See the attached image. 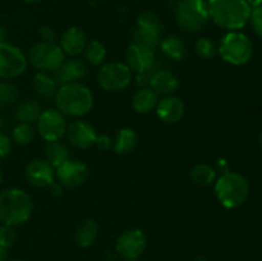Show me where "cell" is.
Returning a JSON list of instances; mask_svg holds the SVG:
<instances>
[{
	"mask_svg": "<svg viewBox=\"0 0 262 261\" xmlns=\"http://www.w3.org/2000/svg\"><path fill=\"white\" fill-rule=\"evenodd\" d=\"M33 202L25 189L9 187L0 192V223L10 227H19L30 220Z\"/></svg>",
	"mask_w": 262,
	"mask_h": 261,
	"instance_id": "cell-1",
	"label": "cell"
},
{
	"mask_svg": "<svg viewBox=\"0 0 262 261\" xmlns=\"http://www.w3.org/2000/svg\"><path fill=\"white\" fill-rule=\"evenodd\" d=\"M54 100L56 109L61 114L72 118L84 117L94 106V94L81 82L59 86Z\"/></svg>",
	"mask_w": 262,
	"mask_h": 261,
	"instance_id": "cell-2",
	"label": "cell"
},
{
	"mask_svg": "<svg viewBox=\"0 0 262 261\" xmlns=\"http://www.w3.org/2000/svg\"><path fill=\"white\" fill-rule=\"evenodd\" d=\"M210 19L229 31H239L247 25L251 7L246 0H206Z\"/></svg>",
	"mask_w": 262,
	"mask_h": 261,
	"instance_id": "cell-3",
	"label": "cell"
},
{
	"mask_svg": "<svg viewBox=\"0 0 262 261\" xmlns=\"http://www.w3.org/2000/svg\"><path fill=\"white\" fill-rule=\"evenodd\" d=\"M215 196L227 209H235L246 202L250 194V183L245 176L235 171H225L215 181Z\"/></svg>",
	"mask_w": 262,
	"mask_h": 261,
	"instance_id": "cell-4",
	"label": "cell"
},
{
	"mask_svg": "<svg viewBox=\"0 0 262 261\" xmlns=\"http://www.w3.org/2000/svg\"><path fill=\"white\" fill-rule=\"evenodd\" d=\"M176 20L186 33H199L210 20L206 0H179L176 5Z\"/></svg>",
	"mask_w": 262,
	"mask_h": 261,
	"instance_id": "cell-5",
	"label": "cell"
},
{
	"mask_svg": "<svg viewBox=\"0 0 262 261\" xmlns=\"http://www.w3.org/2000/svg\"><path fill=\"white\" fill-rule=\"evenodd\" d=\"M217 55L232 66H243L253 55L252 41L239 31H229L217 44Z\"/></svg>",
	"mask_w": 262,
	"mask_h": 261,
	"instance_id": "cell-6",
	"label": "cell"
},
{
	"mask_svg": "<svg viewBox=\"0 0 262 261\" xmlns=\"http://www.w3.org/2000/svg\"><path fill=\"white\" fill-rule=\"evenodd\" d=\"M27 60L38 72L54 74L66 60V54L56 42L41 41L31 46Z\"/></svg>",
	"mask_w": 262,
	"mask_h": 261,
	"instance_id": "cell-7",
	"label": "cell"
},
{
	"mask_svg": "<svg viewBox=\"0 0 262 261\" xmlns=\"http://www.w3.org/2000/svg\"><path fill=\"white\" fill-rule=\"evenodd\" d=\"M133 79V72L125 63L110 61L100 68L97 81L100 87L107 92H118L127 89Z\"/></svg>",
	"mask_w": 262,
	"mask_h": 261,
	"instance_id": "cell-8",
	"label": "cell"
},
{
	"mask_svg": "<svg viewBox=\"0 0 262 261\" xmlns=\"http://www.w3.org/2000/svg\"><path fill=\"white\" fill-rule=\"evenodd\" d=\"M163 31V23L155 13L142 12L137 17L136 27L132 32L133 42L155 49L160 45Z\"/></svg>",
	"mask_w": 262,
	"mask_h": 261,
	"instance_id": "cell-9",
	"label": "cell"
},
{
	"mask_svg": "<svg viewBox=\"0 0 262 261\" xmlns=\"http://www.w3.org/2000/svg\"><path fill=\"white\" fill-rule=\"evenodd\" d=\"M27 66V56L18 46L9 42L0 45V78H17L25 73Z\"/></svg>",
	"mask_w": 262,
	"mask_h": 261,
	"instance_id": "cell-10",
	"label": "cell"
},
{
	"mask_svg": "<svg viewBox=\"0 0 262 261\" xmlns=\"http://www.w3.org/2000/svg\"><path fill=\"white\" fill-rule=\"evenodd\" d=\"M36 125L42 140L46 142H55L66 136L68 123L66 115L61 114L58 109H46L42 110Z\"/></svg>",
	"mask_w": 262,
	"mask_h": 261,
	"instance_id": "cell-11",
	"label": "cell"
},
{
	"mask_svg": "<svg viewBox=\"0 0 262 261\" xmlns=\"http://www.w3.org/2000/svg\"><path fill=\"white\" fill-rule=\"evenodd\" d=\"M147 247V238L138 228L124 230L115 242V251L124 260H135L143 255Z\"/></svg>",
	"mask_w": 262,
	"mask_h": 261,
	"instance_id": "cell-12",
	"label": "cell"
},
{
	"mask_svg": "<svg viewBox=\"0 0 262 261\" xmlns=\"http://www.w3.org/2000/svg\"><path fill=\"white\" fill-rule=\"evenodd\" d=\"M89 177V168L82 161L71 159L64 161L55 169V179L61 187L77 188L86 182Z\"/></svg>",
	"mask_w": 262,
	"mask_h": 261,
	"instance_id": "cell-13",
	"label": "cell"
},
{
	"mask_svg": "<svg viewBox=\"0 0 262 261\" xmlns=\"http://www.w3.org/2000/svg\"><path fill=\"white\" fill-rule=\"evenodd\" d=\"M125 64L137 74H150L155 66L154 49L141 44H130L125 53Z\"/></svg>",
	"mask_w": 262,
	"mask_h": 261,
	"instance_id": "cell-14",
	"label": "cell"
},
{
	"mask_svg": "<svg viewBox=\"0 0 262 261\" xmlns=\"http://www.w3.org/2000/svg\"><path fill=\"white\" fill-rule=\"evenodd\" d=\"M26 179L36 188H49L55 182V168L45 159H33L25 169Z\"/></svg>",
	"mask_w": 262,
	"mask_h": 261,
	"instance_id": "cell-15",
	"label": "cell"
},
{
	"mask_svg": "<svg viewBox=\"0 0 262 261\" xmlns=\"http://www.w3.org/2000/svg\"><path fill=\"white\" fill-rule=\"evenodd\" d=\"M67 140L73 147L79 150H87L95 145L97 133L89 122L82 119L73 120L67 127Z\"/></svg>",
	"mask_w": 262,
	"mask_h": 261,
	"instance_id": "cell-16",
	"label": "cell"
},
{
	"mask_svg": "<svg viewBox=\"0 0 262 261\" xmlns=\"http://www.w3.org/2000/svg\"><path fill=\"white\" fill-rule=\"evenodd\" d=\"M155 112L161 122L173 124V123L179 122L183 118L184 112H186V105L182 101V99H179L176 95H168V96H163V99L159 100Z\"/></svg>",
	"mask_w": 262,
	"mask_h": 261,
	"instance_id": "cell-17",
	"label": "cell"
},
{
	"mask_svg": "<svg viewBox=\"0 0 262 261\" xmlns=\"http://www.w3.org/2000/svg\"><path fill=\"white\" fill-rule=\"evenodd\" d=\"M87 44H89V38H87L86 32L81 27L72 26L63 32L59 46L66 55L73 58V56H78L83 53Z\"/></svg>",
	"mask_w": 262,
	"mask_h": 261,
	"instance_id": "cell-18",
	"label": "cell"
},
{
	"mask_svg": "<svg viewBox=\"0 0 262 261\" xmlns=\"http://www.w3.org/2000/svg\"><path fill=\"white\" fill-rule=\"evenodd\" d=\"M87 74V64L82 59L73 56L71 59H66L60 68L54 73L56 82L59 84H68L81 82Z\"/></svg>",
	"mask_w": 262,
	"mask_h": 261,
	"instance_id": "cell-19",
	"label": "cell"
},
{
	"mask_svg": "<svg viewBox=\"0 0 262 261\" xmlns=\"http://www.w3.org/2000/svg\"><path fill=\"white\" fill-rule=\"evenodd\" d=\"M148 84L158 95L168 96V95H174V92L178 90L179 78L177 74L168 69H156L150 74Z\"/></svg>",
	"mask_w": 262,
	"mask_h": 261,
	"instance_id": "cell-20",
	"label": "cell"
},
{
	"mask_svg": "<svg viewBox=\"0 0 262 261\" xmlns=\"http://www.w3.org/2000/svg\"><path fill=\"white\" fill-rule=\"evenodd\" d=\"M158 101L159 95L151 87H142L133 95L132 106L138 114H148L155 110Z\"/></svg>",
	"mask_w": 262,
	"mask_h": 261,
	"instance_id": "cell-21",
	"label": "cell"
},
{
	"mask_svg": "<svg viewBox=\"0 0 262 261\" xmlns=\"http://www.w3.org/2000/svg\"><path fill=\"white\" fill-rule=\"evenodd\" d=\"M99 235V225L94 219H84L77 227L74 232V241L77 246L82 248H87L94 245Z\"/></svg>",
	"mask_w": 262,
	"mask_h": 261,
	"instance_id": "cell-22",
	"label": "cell"
},
{
	"mask_svg": "<svg viewBox=\"0 0 262 261\" xmlns=\"http://www.w3.org/2000/svg\"><path fill=\"white\" fill-rule=\"evenodd\" d=\"M138 136L132 128H122L113 138V150L117 155H128L136 148Z\"/></svg>",
	"mask_w": 262,
	"mask_h": 261,
	"instance_id": "cell-23",
	"label": "cell"
},
{
	"mask_svg": "<svg viewBox=\"0 0 262 261\" xmlns=\"http://www.w3.org/2000/svg\"><path fill=\"white\" fill-rule=\"evenodd\" d=\"M160 48L166 58L174 61H181L187 55V45L179 36L170 35L160 41Z\"/></svg>",
	"mask_w": 262,
	"mask_h": 261,
	"instance_id": "cell-24",
	"label": "cell"
},
{
	"mask_svg": "<svg viewBox=\"0 0 262 261\" xmlns=\"http://www.w3.org/2000/svg\"><path fill=\"white\" fill-rule=\"evenodd\" d=\"M58 84L59 83L56 82L53 73H46V72H37L32 79V86L36 94L41 97H45V99L55 96L59 89Z\"/></svg>",
	"mask_w": 262,
	"mask_h": 261,
	"instance_id": "cell-25",
	"label": "cell"
},
{
	"mask_svg": "<svg viewBox=\"0 0 262 261\" xmlns=\"http://www.w3.org/2000/svg\"><path fill=\"white\" fill-rule=\"evenodd\" d=\"M41 113H42V107H41L40 102L32 99L25 100L15 107L14 118L19 123H28V124L33 125L35 123H37Z\"/></svg>",
	"mask_w": 262,
	"mask_h": 261,
	"instance_id": "cell-26",
	"label": "cell"
},
{
	"mask_svg": "<svg viewBox=\"0 0 262 261\" xmlns=\"http://www.w3.org/2000/svg\"><path fill=\"white\" fill-rule=\"evenodd\" d=\"M69 159V150L64 143L60 141L55 142H48L45 147V160H48L54 168H58L59 165Z\"/></svg>",
	"mask_w": 262,
	"mask_h": 261,
	"instance_id": "cell-27",
	"label": "cell"
},
{
	"mask_svg": "<svg viewBox=\"0 0 262 261\" xmlns=\"http://www.w3.org/2000/svg\"><path fill=\"white\" fill-rule=\"evenodd\" d=\"M191 179L197 186H210L216 179V170L209 164H197L191 169Z\"/></svg>",
	"mask_w": 262,
	"mask_h": 261,
	"instance_id": "cell-28",
	"label": "cell"
},
{
	"mask_svg": "<svg viewBox=\"0 0 262 261\" xmlns=\"http://www.w3.org/2000/svg\"><path fill=\"white\" fill-rule=\"evenodd\" d=\"M83 53H84V59H86L87 63L91 64V66L94 67L101 66V64L105 61V59H106V55H107V51H106V48H105V45L97 40L89 41V44H87Z\"/></svg>",
	"mask_w": 262,
	"mask_h": 261,
	"instance_id": "cell-29",
	"label": "cell"
},
{
	"mask_svg": "<svg viewBox=\"0 0 262 261\" xmlns=\"http://www.w3.org/2000/svg\"><path fill=\"white\" fill-rule=\"evenodd\" d=\"M35 128H33L32 124H28V123H18V125H15L12 130L13 142L20 146L30 145L35 140Z\"/></svg>",
	"mask_w": 262,
	"mask_h": 261,
	"instance_id": "cell-30",
	"label": "cell"
},
{
	"mask_svg": "<svg viewBox=\"0 0 262 261\" xmlns=\"http://www.w3.org/2000/svg\"><path fill=\"white\" fill-rule=\"evenodd\" d=\"M197 56L204 60H210L217 55V44L210 37H200L194 44Z\"/></svg>",
	"mask_w": 262,
	"mask_h": 261,
	"instance_id": "cell-31",
	"label": "cell"
},
{
	"mask_svg": "<svg viewBox=\"0 0 262 261\" xmlns=\"http://www.w3.org/2000/svg\"><path fill=\"white\" fill-rule=\"evenodd\" d=\"M19 97V89L9 81L0 82V107L9 106L17 102Z\"/></svg>",
	"mask_w": 262,
	"mask_h": 261,
	"instance_id": "cell-32",
	"label": "cell"
},
{
	"mask_svg": "<svg viewBox=\"0 0 262 261\" xmlns=\"http://www.w3.org/2000/svg\"><path fill=\"white\" fill-rule=\"evenodd\" d=\"M17 230L14 227H10V225H0V247L4 248H10L14 246V243L17 242Z\"/></svg>",
	"mask_w": 262,
	"mask_h": 261,
	"instance_id": "cell-33",
	"label": "cell"
},
{
	"mask_svg": "<svg viewBox=\"0 0 262 261\" xmlns=\"http://www.w3.org/2000/svg\"><path fill=\"white\" fill-rule=\"evenodd\" d=\"M248 22L251 23L253 32L262 38V5L251 8V14Z\"/></svg>",
	"mask_w": 262,
	"mask_h": 261,
	"instance_id": "cell-34",
	"label": "cell"
},
{
	"mask_svg": "<svg viewBox=\"0 0 262 261\" xmlns=\"http://www.w3.org/2000/svg\"><path fill=\"white\" fill-rule=\"evenodd\" d=\"M10 150H12V140L2 130L0 132V159L7 158Z\"/></svg>",
	"mask_w": 262,
	"mask_h": 261,
	"instance_id": "cell-35",
	"label": "cell"
},
{
	"mask_svg": "<svg viewBox=\"0 0 262 261\" xmlns=\"http://www.w3.org/2000/svg\"><path fill=\"white\" fill-rule=\"evenodd\" d=\"M40 36L42 41L45 42H55L56 41V32L50 26H42L40 28Z\"/></svg>",
	"mask_w": 262,
	"mask_h": 261,
	"instance_id": "cell-36",
	"label": "cell"
},
{
	"mask_svg": "<svg viewBox=\"0 0 262 261\" xmlns=\"http://www.w3.org/2000/svg\"><path fill=\"white\" fill-rule=\"evenodd\" d=\"M95 145H96L97 147L100 148V150L107 151L113 146V140L109 137V136H106V135H100V136L97 135V138H96V142H95Z\"/></svg>",
	"mask_w": 262,
	"mask_h": 261,
	"instance_id": "cell-37",
	"label": "cell"
},
{
	"mask_svg": "<svg viewBox=\"0 0 262 261\" xmlns=\"http://www.w3.org/2000/svg\"><path fill=\"white\" fill-rule=\"evenodd\" d=\"M49 188L51 189L53 194H55V196H60V194H61V186L58 183V182H54V183L51 184Z\"/></svg>",
	"mask_w": 262,
	"mask_h": 261,
	"instance_id": "cell-38",
	"label": "cell"
},
{
	"mask_svg": "<svg viewBox=\"0 0 262 261\" xmlns=\"http://www.w3.org/2000/svg\"><path fill=\"white\" fill-rule=\"evenodd\" d=\"M7 36H8V33H7V30H5V27L4 26H2L0 25V45H2V44H4V42H7Z\"/></svg>",
	"mask_w": 262,
	"mask_h": 261,
	"instance_id": "cell-39",
	"label": "cell"
},
{
	"mask_svg": "<svg viewBox=\"0 0 262 261\" xmlns=\"http://www.w3.org/2000/svg\"><path fill=\"white\" fill-rule=\"evenodd\" d=\"M0 261H8V250L4 247H0Z\"/></svg>",
	"mask_w": 262,
	"mask_h": 261,
	"instance_id": "cell-40",
	"label": "cell"
},
{
	"mask_svg": "<svg viewBox=\"0 0 262 261\" xmlns=\"http://www.w3.org/2000/svg\"><path fill=\"white\" fill-rule=\"evenodd\" d=\"M247 2V4L250 5L251 8H255V7H258V5H262V0H246Z\"/></svg>",
	"mask_w": 262,
	"mask_h": 261,
	"instance_id": "cell-41",
	"label": "cell"
},
{
	"mask_svg": "<svg viewBox=\"0 0 262 261\" xmlns=\"http://www.w3.org/2000/svg\"><path fill=\"white\" fill-rule=\"evenodd\" d=\"M4 127H5V120H4V118L0 117V132L4 129Z\"/></svg>",
	"mask_w": 262,
	"mask_h": 261,
	"instance_id": "cell-42",
	"label": "cell"
},
{
	"mask_svg": "<svg viewBox=\"0 0 262 261\" xmlns=\"http://www.w3.org/2000/svg\"><path fill=\"white\" fill-rule=\"evenodd\" d=\"M194 261H207V260L205 257H201V256H200V257H197Z\"/></svg>",
	"mask_w": 262,
	"mask_h": 261,
	"instance_id": "cell-43",
	"label": "cell"
},
{
	"mask_svg": "<svg viewBox=\"0 0 262 261\" xmlns=\"http://www.w3.org/2000/svg\"><path fill=\"white\" fill-rule=\"evenodd\" d=\"M23 2H26V3H38L40 0H23Z\"/></svg>",
	"mask_w": 262,
	"mask_h": 261,
	"instance_id": "cell-44",
	"label": "cell"
},
{
	"mask_svg": "<svg viewBox=\"0 0 262 261\" xmlns=\"http://www.w3.org/2000/svg\"><path fill=\"white\" fill-rule=\"evenodd\" d=\"M260 145H261V147H262V132H261V135H260Z\"/></svg>",
	"mask_w": 262,
	"mask_h": 261,
	"instance_id": "cell-45",
	"label": "cell"
},
{
	"mask_svg": "<svg viewBox=\"0 0 262 261\" xmlns=\"http://www.w3.org/2000/svg\"><path fill=\"white\" fill-rule=\"evenodd\" d=\"M2 179H3V173L2 170H0V183H2Z\"/></svg>",
	"mask_w": 262,
	"mask_h": 261,
	"instance_id": "cell-46",
	"label": "cell"
},
{
	"mask_svg": "<svg viewBox=\"0 0 262 261\" xmlns=\"http://www.w3.org/2000/svg\"><path fill=\"white\" fill-rule=\"evenodd\" d=\"M125 261H142V260H140V258H135V260H125Z\"/></svg>",
	"mask_w": 262,
	"mask_h": 261,
	"instance_id": "cell-47",
	"label": "cell"
},
{
	"mask_svg": "<svg viewBox=\"0 0 262 261\" xmlns=\"http://www.w3.org/2000/svg\"><path fill=\"white\" fill-rule=\"evenodd\" d=\"M9 261H25V260H19V258H14V260H9Z\"/></svg>",
	"mask_w": 262,
	"mask_h": 261,
	"instance_id": "cell-48",
	"label": "cell"
},
{
	"mask_svg": "<svg viewBox=\"0 0 262 261\" xmlns=\"http://www.w3.org/2000/svg\"><path fill=\"white\" fill-rule=\"evenodd\" d=\"M136 2H138V0H136Z\"/></svg>",
	"mask_w": 262,
	"mask_h": 261,
	"instance_id": "cell-49",
	"label": "cell"
}]
</instances>
